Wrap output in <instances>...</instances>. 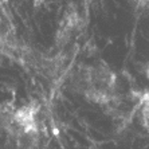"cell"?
Masks as SVG:
<instances>
[{
  "label": "cell",
  "mask_w": 149,
  "mask_h": 149,
  "mask_svg": "<svg viewBox=\"0 0 149 149\" xmlns=\"http://www.w3.org/2000/svg\"><path fill=\"white\" fill-rule=\"evenodd\" d=\"M141 120L144 126L149 128V97H146L142 102V110H141Z\"/></svg>",
  "instance_id": "obj_1"
},
{
  "label": "cell",
  "mask_w": 149,
  "mask_h": 149,
  "mask_svg": "<svg viewBox=\"0 0 149 149\" xmlns=\"http://www.w3.org/2000/svg\"><path fill=\"white\" fill-rule=\"evenodd\" d=\"M148 77H149V71H148Z\"/></svg>",
  "instance_id": "obj_2"
}]
</instances>
